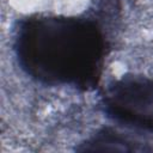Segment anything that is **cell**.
<instances>
[{"label":"cell","instance_id":"cell-1","mask_svg":"<svg viewBox=\"0 0 153 153\" xmlns=\"http://www.w3.org/2000/svg\"><path fill=\"white\" fill-rule=\"evenodd\" d=\"M16 53L22 68L38 81L87 90L99 79L104 43L88 19L35 17L18 29Z\"/></svg>","mask_w":153,"mask_h":153},{"label":"cell","instance_id":"cell-2","mask_svg":"<svg viewBox=\"0 0 153 153\" xmlns=\"http://www.w3.org/2000/svg\"><path fill=\"white\" fill-rule=\"evenodd\" d=\"M105 108L117 121L153 130V81L136 76L123 78L110 87Z\"/></svg>","mask_w":153,"mask_h":153},{"label":"cell","instance_id":"cell-3","mask_svg":"<svg viewBox=\"0 0 153 153\" xmlns=\"http://www.w3.org/2000/svg\"><path fill=\"white\" fill-rule=\"evenodd\" d=\"M133 141H129L126 137L120 136L117 133L114 131H109V130H104L103 133H99L98 135H96L91 141L87 142V145L82 148V149H87V151H104V149H112V151H121V148L118 147V145H121L124 151H137L139 148H136L135 146H133Z\"/></svg>","mask_w":153,"mask_h":153}]
</instances>
